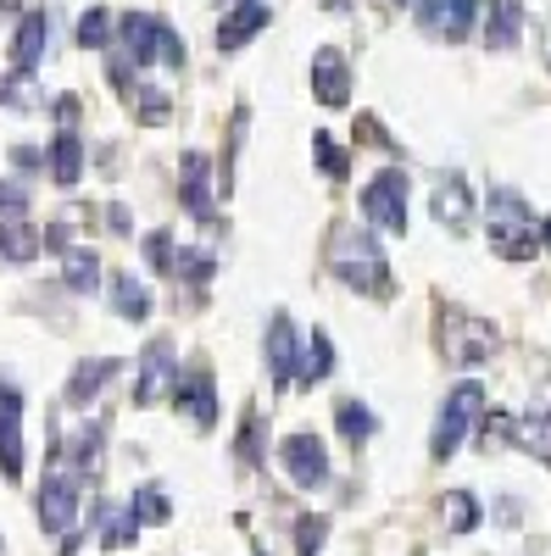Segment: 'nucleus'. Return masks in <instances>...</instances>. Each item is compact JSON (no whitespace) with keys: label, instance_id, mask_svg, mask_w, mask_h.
I'll use <instances>...</instances> for the list:
<instances>
[{"label":"nucleus","instance_id":"nucleus-1","mask_svg":"<svg viewBox=\"0 0 551 556\" xmlns=\"http://www.w3.org/2000/svg\"><path fill=\"white\" fill-rule=\"evenodd\" d=\"M329 273L340 285H351L356 295H390V262L374 245V235L356 223H340L329 235Z\"/></svg>","mask_w":551,"mask_h":556},{"label":"nucleus","instance_id":"nucleus-2","mask_svg":"<svg viewBox=\"0 0 551 556\" xmlns=\"http://www.w3.org/2000/svg\"><path fill=\"white\" fill-rule=\"evenodd\" d=\"M485 235L501 262H535V251H540V223L529 217L524 195L508 190V184L490 190V201H485Z\"/></svg>","mask_w":551,"mask_h":556},{"label":"nucleus","instance_id":"nucleus-3","mask_svg":"<svg viewBox=\"0 0 551 556\" xmlns=\"http://www.w3.org/2000/svg\"><path fill=\"white\" fill-rule=\"evenodd\" d=\"M117 45H123V56L134 67H151V62L184 67V39L151 12H123L117 17Z\"/></svg>","mask_w":551,"mask_h":556},{"label":"nucleus","instance_id":"nucleus-4","mask_svg":"<svg viewBox=\"0 0 551 556\" xmlns=\"http://www.w3.org/2000/svg\"><path fill=\"white\" fill-rule=\"evenodd\" d=\"M440 351L456 367H479V362H490L501 351V329L490 317H479V312H446L440 317Z\"/></svg>","mask_w":551,"mask_h":556},{"label":"nucleus","instance_id":"nucleus-5","mask_svg":"<svg viewBox=\"0 0 551 556\" xmlns=\"http://www.w3.org/2000/svg\"><path fill=\"white\" fill-rule=\"evenodd\" d=\"M78 495H84V479L57 456V468H45V484H39V529L57 534V540H73Z\"/></svg>","mask_w":551,"mask_h":556},{"label":"nucleus","instance_id":"nucleus-6","mask_svg":"<svg viewBox=\"0 0 551 556\" xmlns=\"http://www.w3.org/2000/svg\"><path fill=\"white\" fill-rule=\"evenodd\" d=\"M406 195H412V178L401 167H385L362 184V217L385 228V235H406Z\"/></svg>","mask_w":551,"mask_h":556},{"label":"nucleus","instance_id":"nucleus-7","mask_svg":"<svg viewBox=\"0 0 551 556\" xmlns=\"http://www.w3.org/2000/svg\"><path fill=\"white\" fill-rule=\"evenodd\" d=\"M479 412H485V390H479V384H456V390L446 395L440 424H435V440H429L435 462H446V456L463 451V440H468L474 424H479Z\"/></svg>","mask_w":551,"mask_h":556},{"label":"nucleus","instance_id":"nucleus-8","mask_svg":"<svg viewBox=\"0 0 551 556\" xmlns=\"http://www.w3.org/2000/svg\"><path fill=\"white\" fill-rule=\"evenodd\" d=\"M178 379H184V367H178V356H173V340H151L146 356H140L134 401H140V406H162L167 395H178Z\"/></svg>","mask_w":551,"mask_h":556},{"label":"nucleus","instance_id":"nucleus-9","mask_svg":"<svg viewBox=\"0 0 551 556\" xmlns=\"http://www.w3.org/2000/svg\"><path fill=\"white\" fill-rule=\"evenodd\" d=\"M0 479H23V395L7 384V374H0Z\"/></svg>","mask_w":551,"mask_h":556},{"label":"nucleus","instance_id":"nucleus-10","mask_svg":"<svg viewBox=\"0 0 551 556\" xmlns=\"http://www.w3.org/2000/svg\"><path fill=\"white\" fill-rule=\"evenodd\" d=\"M479 0H418V28L440 45H463L474 28Z\"/></svg>","mask_w":551,"mask_h":556},{"label":"nucleus","instance_id":"nucleus-11","mask_svg":"<svg viewBox=\"0 0 551 556\" xmlns=\"http://www.w3.org/2000/svg\"><path fill=\"white\" fill-rule=\"evenodd\" d=\"M279 456H285V468H290V479L301 490H324L329 484V451L317 445V434H290L279 445Z\"/></svg>","mask_w":551,"mask_h":556},{"label":"nucleus","instance_id":"nucleus-12","mask_svg":"<svg viewBox=\"0 0 551 556\" xmlns=\"http://www.w3.org/2000/svg\"><path fill=\"white\" fill-rule=\"evenodd\" d=\"M262 351H267V374H273V390L296 384V374H301V351H296V329H290V317H285V312H273L267 334H262Z\"/></svg>","mask_w":551,"mask_h":556},{"label":"nucleus","instance_id":"nucleus-13","mask_svg":"<svg viewBox=\"0 0 551 556\" xmlns=\"http://www.w3.org/2000/svg\"><path fill=\"white\" fill-rule=\"evenodd\" d=\"M178 201L190 206L201 223L217 228V206H212V162H206L201 151H184V162H178Z\"/></svg>","mask_w":551,"mask_h":556},{"label":"nucleus","instance_id":"nucleus-14","mask_svg":"<svg viewBox=\"0 0 551 556\" xmlns=\"http://www.w3.org/2000/svg\"><path fill=\"white\" fill-rule=\"evenodd\" d=\"M312 96L324 106H346L351 101V67H346V56L335 51V45H324V51L312 56Z\"/></svg>","mask_w":551,"mask_h":556},{"label":"nucleus","instance_id":"nucleus-15","mask_svg":"<svg viewBox=\"0 0 551 556\" xmlns=\"http://www.w3.org/2000/svg\"><path fill=\"white\" fill-rule=\"evenodd\" d=\"M267 23H273V12L262 7V0H235V12L217 23V51H240V45L256 39Z\"/></svg>","mask_w":551,"mask_h":556},{"label":"nucleus","instance_id":"nucleus-16","mask_svg":"<svg viewBox=\"0 0 551 556\" xmlns=\"http://www.w3.org/2000/svg\"><path fill=\"white\" fill-rule=\"evenodd\" d=\"M178 406L190 412V424H196L201 434L217 424V384H212L206 367H196V374H184V379H178Z\"/></svg>","mask_w":551,"mask_h":556},{"label":"nucleus","instance_id":"nucleus-17","mask_svg":"<svg viewBox=\"0 0 551 556\" xmlns=\"http://www.w3.org/2000/svg\"><path fill=\"white\" fill-rule=\"evenodd\" d=\"M435 223H446L451 235H463V228L474 223V190L456 173H446L440 184H435Z\"/></svg>","mask_w":551,"mask_h":556},{"label":"nucleus","instance_id":"nucleus-18","mask_svg":"<svg viewBox=\"0 0 551 556\" xmlns=\"http://www.w3.org/2000/svg\"><path fill=\"white\" fill-rule=\"evenodd\" d=\"M117 356H84L78 367H73V379H67V406H89L101 390H107V379L117 374Z\"/></svg>","mask_w":551,"mask_h":556},{"label":"nucleus","instance_id":"nucleus-19","mask_svg":"<svg viewBox=\"0 0 551 556\" xmlns=\"http://www.w3.org/2000/svg\"><path fill=\"white\" fill-rule=\"evenodd\" d=\"M45 39H51V12H28V17L17 23V39H12V67H17V73H34V67H39Z\"/></svg>","mask_w":551,"mask_h":556},{"label":"nucleus","instance_id":"nucleus-20","mask_svg":"<svg viewBox=\"0 0 551 556\" xmlns=\"http://www.w3.org/2000/svg\"><path fill=\"white\" fill-rule=\"evenodd\" d=\"M45 167H51V184H62V190H73V184L84 178V139L73 128H62L51 139V151H45Z\"/></svg>","mask_w":551,"mask_h":556},{"label":"nucleus","instance_id":"nucleus-21","mask_svg":"<svg viewBox=\"0 0 551 556\" xmlns=\"http://www.w3.org/2000/svg\"><path fill=\"white\" fill-rule=\"evenodd\" d=\"M45 251V235H34V223L23 217H0V262L7 267H23Z\"/></svg>","mask_w":551,"mask_h":556},{"label":"nucleus","instance_id":"nucleus-22","mask_svg":"<svg viewBox=\"0 0 551 556\" xmlns=\"http://www.w3.org/2000/svg\"><path fill=\"white\" fill-rule=\"evenodd\" d=\"M524 34V7L518 0H490V17H485V45L490 51H513Z\"/></svg>","mask_w":551,"mask_h":556},{"label":"nucleus","instance_id":"nucleus-23","mask_svg":"<svg viewBox=\"0 0 551 556\" xmlns=\"http://www.w3.org/2000/svg\"><path fill=\"white\" fill-rule=\"evenodd\" d=\"M112 312H117L123 323H146V317H151V290H146L134 273H117V278H112Z\"/></svg>","mask_w":551,"mask_h":556},{"label":"nucleus","instance_id":"nucleus-24","mask_svg":"<svg viewBox=\"0 0 551 556\" xmlns=\"http://www.w3.org/2000/svg\"><path fill=\"white\" fill-rule=\"evenodd\" d=\"M62 256H67L62 285H67L73 295H96V290H101V256H96V251H62Z\"/></svg>","mask_w":551,"mask_h":556},{"label":"nucleus","instance_id":"nucleus-25","mask_svg":"<svg viewBox=\"0 0 551 556\" xmlns=\"http://www.w3.org/2000/svg\"><path fill=\"white\" fill-rule=\"evenodd\" d=\"M329 374H335V340H329L324 329H317V334H312V345H306V356H301L296 384H301V390H312L317 379H329Z\"/></svg>","mask_w":551,"mask_h":556},{"label":"nucleus","instance_id":"nucleus-26","mask_svg":"<svg viewBox=\"0 0 551 556\" xmlns=\"http://www.w3.org/2000/svg\"><path fill=\"white\" fill-rule=\"evenodd\" d=\"M140 518H134V506H128V513H107V506H101V545L107 551H123V545H134V540H140Z\"/></svg>","mask_w":551,"mask_h":556},{"label":"nucleus","instance_id":"nucleus-27","mask_svg":"<svg viewBox=\"0 0 551 556\" xmlns=\"http://www.w3.org/2000/svg\"><path fill=\"white\" fill-rule=\"evenodd\" d=\"M446 529H451V534H474V529H479V501H474V490H451V495H446Z\"/></svg>","mask_w":551,"mask_h":556},{"label":"nucleus","instance_id":"nucleus-28","mask_svg":"<svg viewBox=\"0 0 551 556\" xmlns=\"http://www.w3.org/2000/svg\"><path fill=\"white\" fill-rule=\"evenodd\" d=\"M128 506H134V518H140L146 529H156V523H167L173 518V506H167V495L156 490V484H140L128 495Z\"/></svg>","mask_w":551,"mask_h":556},{"label":"nucleus","instance_id":"nucleus-29","mask_svg":"<svg viewBox=\"0 0 551 556\" xmlns=\"http://www.w3.org/2000/svg\"><path fill=\"white\" fill-rule=\"evenodd\" d=\"M78 45H84V51H112V12L107 7L78 17Z\"/></svg>","mask_w":551,"mask_h":556},{"label":"nucleus","instance_id":"nucleus-30","mask_svg":"<svg viewBox=\"0 0 551 556\" xmlns=\"http://www.w3.org/2000/svg\"><path fill=\"white\" fill-rule=\"evenodd\" d=\"M0 101L17 106V112H45L51 101L34 96V73H17V78H0Z\"/></svg>","mask_w":551,"mask_h":556},{"label":"nucleus","instance_id":"nucleus-31","mask_svg":"<svg viewBox=\"0 0 551 556\" xmlns=\"http://www.w3.org/2000/svg\"><path fill=\"white\" fill-rule=\"evenodd\" d=\"M312 162H317V167H324L329 178H351V156H346V151L335 146V139H329L324 128H317V134H312Z\"/></svg>","mask_w":551,"mask_h":556},{"label":"nucleus","instance_id":"nucleus-32","mask_svg":"<svg viewBox=\"0 0 551 556\" xmlns=\"http://www.w3.org/2000/svg\"><path fill=\"white\" fill-rule=\"evenodd\" d=\"M335 424H340V434H346L351 445H362L367 434H374V412H367L362 401H340V412H335Z\"/></svg>","mask_w":551,"mask_h":556},{"label":"nucleus","instance_id":"nucleus-33","mask_svg":"<svg viewBox=\"0 0 551 556\" xmlns=\"http://www.w3.org/2000/svg\"><path fill=\"white\" fill-rule=\"evenodd\" d=\"M134 89H140V96H134V112H140V123H146V128H162V123L173 117L167 96H162L156 84H134Z\"/></svg>","mask_w":551,"mask_h":556},{"label":"nucleus","instance_id":"nucleus-34","mask_svg":"<svg viewBox=\"0 0 551 556\" xmlns=\"http://www.w3.org/2000/svg\"><path fill=\"white\" fill-rule=\"evenodd\" d=\"M324 534H329V518H317V513L296 518V556H317L324 551Z\"/></svg>","mask_w":551,"mask_h":556},{"label":"nucleus","instance_id":"nucleus-35","mask_svg":"<svg viewBox=\"0 0 551 556\" xmlns=\"http://www.w3.org/2000/svg\"><path fill=\"white\" fill-rule=\"evenodd\" d=\"M146 262H151L156 273H173V267H178V251H173V235H167V228L146 235Z\"/></svg>","mask_w":551,"mask_h":556},{"label":"nucleus","instance_id":"nucleus-36","mask_svg":"<svg viewBox=\"0 0 551 556\" xmlns=\"http://www.w3.org/2000/svg\"><path fill=\"white\" fill-rule=\"evenodd\" d=\"M240 462H246V468H256V462H262V412H246V429H240Z\"/></svg>","mask_w":551,"mask_h":556},{"label":"nucleus","instance_id":"nucleus-37","mask_svg":"<svg viewBox=\"0 0 551 556\" xmlns=\"http://www.w3.org/2000/svg\"><path fill=\"white\" fill-rule=\"evenodd\" d=\"M173 273L190 278V285H206V278H212V256L206 251H178V267Z\"/></svg>","mask_w":551,"mask_h":556},{"label":"nucleus","instance_id":"nucleus-38","mask_svg":"<svg viewBox=\"0 0 551 556\" xmlns=\"http://www.w3.org/2000/svg\"><path fill=\"white\" fill-rule=\"evenodd\" d=\"M28 212V184L0 178V217H23Z\"/></svg>","mask_w":551,"mask_h":556},{"label":"nucleus","instance_id":"nucleus-39","mask_svg":"<svg viewBox=\"0 0 551 556\" xmlns=\"http://www.w3.org/2000/svg\"><path fill=\"white\" fill-rule=\"evenodd\" d=\"M356 139H362V146H379V151H396V139L385 134L379 117H356Z\"/></svg>","mask_w":551,"mask_h":556},{"label":"nucleus","instance_id":"nucleus-40","mask_svg":"<svg viewBox=\"0 0 551 556\" xmlns=\"http://www.w3.org/2000/svg\"><path fill=\"white\" fill-rule=\"evenodd\" d=\"M107 217H112V235H128V228H134L128 223V206H107Z\"/></svg>","mask_w":551,"mask_h":556},{"label":"nucleus","instance_id":"nucleus-41","mask_svg":"<svg viewBox=\"0 0 551 556\" xmlns=\"http://www.w3.org/2000/svg\"><path fill=\"white\" fill-rule=\"evenodd\" d=\"M23 7V0H0V12H17Z\"/></svg>","mask_w":551,"mask_h":556},{"label":"nucleus","instance_id":"nucleus-42","mask_svg":"<svg viewBox=\"0 0 551 556\" xmlns=\"http://www.w3.org/2000/svg\"><path fill=\"white\" fill-rule=\"evenodd\" d=\"M540 240H546V245H551V223H540Z\"/></svg>","mask_w":551,"mask_h":556},{"label":"nucleus","instance_id":"nucleus-43","mask_svg":"<svg viewBox=\"0 0 551 556\" xmlns=\"http://www.w3.org/2000/svg\"><path fill=\"white\" fill-rule=\"evenodd\" d=\"M390 7H406V0H390Z\"/></svg>","mask_w":551,"mask_h":556},{"label":"nucleus","instance_id":"nucleus-44","mask_svg":"<svg viewBox=\"0 0 551 556\" xmlns=\"http://www.w3.org/2000/svg\"><path fill=\"white\" fill-rule=\"evenodd\" d=\"M546 56H551V51H546Z\"/></svg>","mask_w":551,"mask_h":556}]
</instances>
